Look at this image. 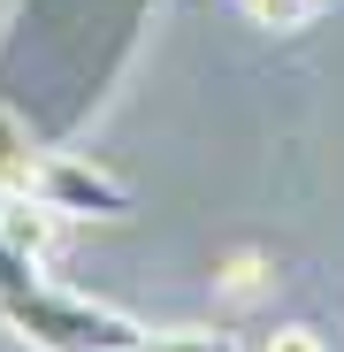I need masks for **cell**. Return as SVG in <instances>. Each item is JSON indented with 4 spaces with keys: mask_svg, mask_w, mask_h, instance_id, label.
Segmentation results:
<instances>
[{
    "mask_svg": "<svg viewBox=\"0 0 344 352\" xmlns=\"http://www.w3.org/2000/svg\"><path fill=\"white\" fill-rule=\"evenodd\" d=\"M23 192H31L38 207H54L62 222H77V214H123V207H130V192L115 184L107 168L77 161V153H38V168H31Z\"/></svg>",
    "mask_w": 344,
    "mask_h": 352,
    "instance_id": "7a4b0ae2",
    "label": "cell"
},
{
    "mask_svg": "<svg viewBox=\"0 0 344 352\" xmlns=\"http://www.w3.org/2000/svg\"><path fill=\"white\" fill-rule=\"evenodd\" d=\"M214 283H222V299L245 307V299H260V291H268V261H260V253H229Z\"/></svg>",
    "mask_w": 344,
    "mask_h": 352,
    "instance_id": "3957f363",
    "label": "cell"
},
{
    "mask_svg": "<svg viewBox=\"0 0 344 352\" xmlns=\"http://www.w3.org/2000/svg\"><path fill=\"white\" fill-rule=\"evenodd\" d=\"M260 352H329V344H321V329H306V322H283V329L260 337Z\"/></svg>",
    "mask_w": 344,
    "mask_h": 352,
    "instance_id": "5b68a950",
    "label": "cell"
},
{
    "mask_svg": "<svg viewBox=\"0 0 344 352\" xmlns=\"http://www.w3.org/2000/svg\"><path fill=\"white\" fill-rule=\"evenodd\" d=\"M245 16H253L260 31H299V23L314 16V0H245Z\"/></svg>",
    "mask_w": 344,
    "mask_h": 352,
    "instance_id": "277c9868",
    "label": "cell"
},
{
    "mask_svg": "<svg viewBox=\"0 0 344 352\" xmlns=\"http://www.w3.org/2000/svg\"><path fill=\"white\" fill-rule=\"evenodd\" d=\"M146 352H229V344L207 329H168V337H146Z\"/></svg>",
    "mask_w": 344,
    "mask_h": 352,
    "instance_id": "8992f818",
    "label": "cell"
},
{
    "mask_svg": "<svg viewBox=\"0 0 344 352\" xmlns=\"http://www.w3.org/2000/svg\"><path fill=\"white\" fill-rule=\"evenodd\" d=\"M314 8H321V0H314Z\"/></svg>",
    "mask_w": 344,
    "mask_h": 352,
    "instance_id": "52a82bcc",
    "label": "cell"
},
{
    "mask_svg": "<svg viewBox=\"0 0 344 352\" xmlns=\"http://www.w3.org/2000/svg\"><path fill=\"white\" fill-rule=\"evenodd\" d=\"M0 322H8L31 352H146V337H153L130 314L84 299L69 283H54L46 268H31L23 283L0 291Z\"/></svg>",
    "mask_w": 344,
    "mask_h": 352,
    "instance_id": "6da1fadb",
    "label": "cell"
}]
</instances>
